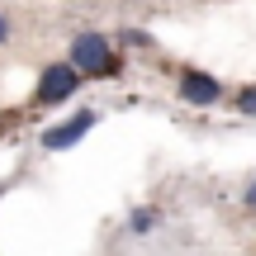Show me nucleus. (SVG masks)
<instances>
[{"label":"nucleus","mask_w":256,"mask_h":256,"mask_svg":"<svg viewBox=\"0 0 256 256\" xmlns=\"http://www.w3.org/2000/svg\"><path fill=\"white\" fill-rule=\"evenodd\" d=\"M66 62L76 66V72L86 76V81H114V76H119V52H114V43L104 34H90V28H86V34H76L72 38V52H66Z\"/></svg>","instance_id":"f257e3e1"},{"label":"nucleus","mask_w":256,"mask_h":256,"mask_svg":"<svg viewBox=\"0 0 256 256\" xmlns=\"http://www.w3.org/2000/svg\"><path fill=\"white\" fill-rule=\"evenodd\" d=\"M86 86V76L76 72L72 62H48L38 72V86H34V104L38 110H52V104H66L76 90Z\"/></svg>","instance_id":"f03ea898"},{"label":"nucleus","mask_w":256,"mask_h":256,"mask_svg":"<svg viewBox=\"0 0 256 256\" xmlns=\"http://www.w3.org/2000/svg\"><path fill=\"white\" fill-rule=\"evenodd\" d=\"M95 124H100V110H76L72 119L52 124V128H48V133H43V147H48V152H72V147L81 142V138L90 133Z\"/></svg>","instance_id":"7ed1b4c3"},{"label":"nucleus","mask_w":256,"mask_h":256,"mask_svg":"<svg viewBox=\"0 0 256 256\" xmlns=\"http://www.w3.org/2000/svg\"><path fill=\"white\" fill-rule=\"evenodd\" d=\"M176 95H180L185 104H194V110H209V104H218L223 100V81L218 76H209V72H180L176 76Z\"/></svg>","instance_id":"20e7f679"},{"label":"nucleus","mask_w":256,"mask_h":256,"mask_svg":"<svg viewBox=\"0 0 256 256\" xmlns=\"http://www.w3.org/2000/svg\"><path fill=\"white\" fill-rule=\"evenodd\" d=\"M128 228H133L138 238H147V232L156 228V209H152V204H142V209H133V214H128Z\"/></svg>","instance_id":"39448f33"},{"label":"nucleus","mask_w":256,"mask_h":256,"mask_svg":"<svg viewBox=\"0 0 256 256\" xmlns=\"http://www.w3.org/2000/svg\"><path fill=\"white\" fill-rule=\"evenodd\" d=\"M232 110L247 114V119H256V86H242V90L232 95Z\"/></svg>","instance_id":"423d86ee"},{"label":"nucleus","mask_w":256,"mask_h":256,"mask_svg":"<svg viewBox=\"0 0 256 256\" xmlns=\"http://www.w3.org/2000/svg\"><path fill=\"white\" fill-rule=\"evenodd\" d=\"M124 48H138V52H147V48H152V34H147V28H124Z\"/></svg>","instance_id":"0eeeda50"},{"label":"nucleus","mask_w":256,"mask_h":256,"mask_svg":"<svg viewBox=\"0 0 256 256\" xmlns=\"http://www.w3.org/2000/svg\"><path fill=\"white\" fill-rule=\"evenodd\" d=\"M242 204H247V209H252V214H256V180H252V185H247V190H242Z\"/></svg>","instance_id":"6e6552de"},{"label":"nucleus","mask_w":256,"mask_h":256,"mask_svg":"<svg viewBox=\"0 0 256 256\" xmlns=\"http://www.w3.org/2000/svg\"><path fill=\"white\" fill-rule=\"evenodd\" d=\"M0 43H10V19L0 14Z\"/></svg>","instance_id":"1a4fd4ad"}]
</instances>
